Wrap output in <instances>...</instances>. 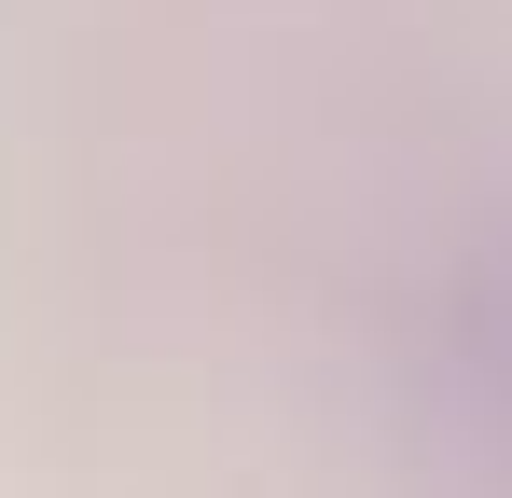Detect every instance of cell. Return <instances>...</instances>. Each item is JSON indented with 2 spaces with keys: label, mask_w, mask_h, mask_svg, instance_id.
<instances>
[{
  "label": "cell",
  "mask_w": 512,
  "mask_h": 498,
  "mask_svg": "<svg viewBox=\"0 0 512 498\" xmlns=\"http://www.w3.org/2000/svg\"><path fill=\"white\" fill-rule=\"evenodd\" d=\"M443 415H457L471 498H512V222L457 263V305H443Z\"/></svg>",
  "instance_id": "1"
}]
</instances>
